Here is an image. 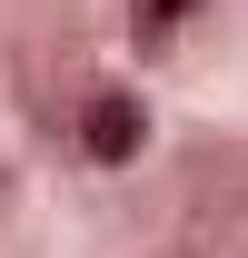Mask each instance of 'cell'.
I'll use <instances>...</instances> for the list:
<instances>
[{
  "label": "cell",
  "mask_w": 248,
  "mask_h": 258,
  "mask_svg": "<svg viewBox=\"0 0 248 258\" xmlns=\"http://www.w3.org/2000/svg\"><path fill=\"white\" fill-rule=\"evenodd\" d=\"M189 10H199V0H139V40H169Z\"/></svg>",
  "instance_id": "cell-2"
},
{
  "label": "cell",
  "mask_w": 248,
  "mask_h": 258,
  "mask_svg": "<svg viewBox=\"0 0 248 258\" xmlns=\"http://www.w3.org/2000/svg\"><path fill=\"white\" fill-rule=\"evenodd\" d=\"M80 149H90L99 169H129V159H139V149H149V109H139V90L99 80V90L80 99Z\"/></svg>",
  "instance_id": "cell-1"
}]
</instances>
